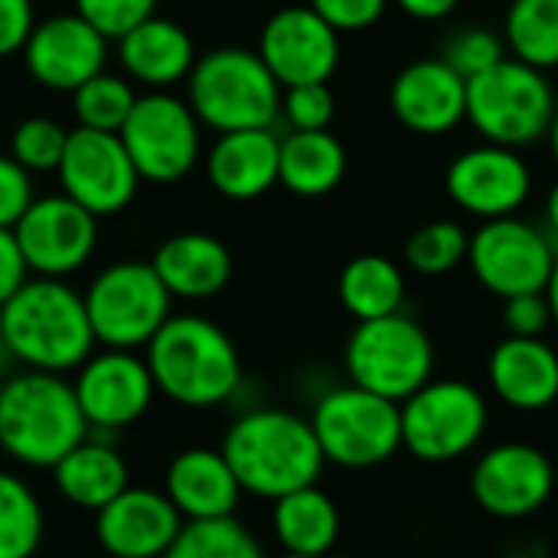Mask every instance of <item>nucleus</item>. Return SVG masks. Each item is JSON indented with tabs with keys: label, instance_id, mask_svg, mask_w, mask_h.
I'll return each instance as SVG.
<instances>
[{
	"label": "nucleus",
	"instance_id": "1",
	"mask_svg": "<svg viewBox=\"0 0 558 558\" xmlns=\"http://www.w3.org/2000/svg\"><path fill=\"white\" fill-rule=\"evenodd\" d=\"M242 487L262 500H281L301 487H314L327 468L311 418L288 409L242 412L219 448Z\"/></svg>",
	"mask_w": 558,
	"mask_h": 558
},
{
	"label": "nucleus",
	"instance_id": "2",
	"mask_svg": "<svg viewBox=\"0 0 558 558\" xmlns=\"http://www.w3.org/2000/svg\"><path fill=\"white\" fill-rule=\"evenodd\" d=\"M95 347L85 298L62 278H29L3 304V353L23 369L65 376Z\"/></svg>",
	"mask_w": 558,
	"mask_h": 558
},
{
	"label": "nucleus",
	"instance_id": "3",
	"mask_svg": "<svg viewBox=\"0 0 558 558\" xmlns=\"http://www.w3.org/2000/svg\"><path fill=\"white\" fill-rule=\"evenodd\" d=\"M154 386L183 409H216L242 386L232 337L199 314H173L144 347Z\"/></svg>",
	"mask_w": 558,
	"mask_h": 558
},
{
	"label": "nucleus",
	"instance_id": "4",
	"mask_svg": "<svg viewBox=\"0 0 558 558\" xmlns=\"http://www.w3.org/2000/svg\"><path fill=\"white\" fill-rule=\"evenodd\" d=\"M92 435L65 376L23 369L0 386V451L23 468H56Z\"/></svg>",
	"mask_w": 558,
	"mask_h": 558
},
{
	"label": "nucleus",
	"instance_id": "5",
	"mask_svg": "<svg viewBox=\"0 0 558 558\" xmlns=\"http://www.w3.org/2000/svg\"><path fill=\"white\" fill-rule=\"evenodd\" d=\"M281 85L255 49L219 46L196 59L186 101L203 128L216 134L271 128L281 118Z\"/></svg>",
	"mask_w": 558,
	"mask_h": 558
},
{
	"label": "nucleus",
	"instance_id": "6",
	"mask_svg": "<svg viewBox=\"0 0 558 558\" xmlns=\"http://www.w3.org/2000/svg\"><path fill=\"white\" fill-rule=\"evenodd\" d=\"M558 98L546 72L507 56L494 69L468 78V124L500 147L523 150L549 137Z\"/></svg>",
	"mask_w": 558,
	"mask_h": 558
},
{
	"label": "nucleus",
	"instance_id": "7",
	"mask_svg": "<svg viewBox=\"0 0 558 558\" xmlns=\"http://www.w3.org/2000/svg\"><path fill=\"white\" fill-rule=\"evenodd\" d=\"M343 366L353 386L402 405L435 379V343L428 330L402 311L356 324L343 347Z\"/></svg>",
	"mask_w": 558,
	"mask_h": 558
},
{
	"label": "nucleus",
	"instance_id": "8",
	"mask_svg": "<svg viewBox=\"0 0 558 558\" xmlns=\"http://www.w3.org/2000/svg\"><path fill=\"white\" fill-rule=\"evenodd\" d=\"M311 428L327 464L347 471L379 468L402 451V405L353 383L317 399Z\"/></svg>",
	"mask_w": 558,
	"mask_h": 558
},
{
	"label": "nucleus",
	"instance_id": "9",
	"mask_svg": "<svg viewBox=\"0 0 558 558\" xmlns=\"http://www.w3.org/2000/svg\"><path fill=\"white\" fill-rule=\"evenodd\" d=\"M85 311L105 350H144L173 317V298L150 262H114L85 288Z\"/></svg>",
	"mask_w": 558,
	"mask_h": 558
},
{
	"label": "nucleus",
	"instance_id": "10",
	"mask_svg": "<svg viewBox=\"0 0 558 558\" xmlns=\"http://www.w3.org/2000/svg\"><path fill=\"white\" fill-rule=\"evenodd\" d=\"M490 405L464 379H432L402 402V451L425 464L468 458L487 435Z\"/></svg>",
	"mask_w": 558,
	"mask_h": 558
},
{
	"label": "nucleus",
	"instance_id": "11",
	"mask_svg": "<svg viewBox=\"0 0 558 558\" xmlns=\"http://www.w3.org/2000/svg\"><path fill=\"white\" fill-rule=\"evenodd\" d=\"M203 124L190 101L170 92L137 95L124 128L118 131L134 170L147 183H180L203 154Z\"/></svg>",
	"mask_w": 558,
	"mask_h": 558
},
{
	"label": "nucleus",
	"instance_id": "12",
	"mask_svg": "<svg viewBox=\"0 0 558 558\" xmlns=\"http://www.w3.org/2000/svg\"><path fill=\"white\" fill-rule=\"evenodd\" d=\"M556 255V242L546 229L520 216H507L481 222L477 232H471L468 268L484 291L507 301L517 294L546 291Z\"/></svg>",
	"mask_w": 558,
	"mask_h": 558
},
{
	"label": "nucleus",
	"instance_id": "13",
	"mask_svg": "<svg viewBox=\"0 0 558 558\" xmlns=\"http://www.w3.org/2000/svg\"><path fill=\"white\" fill-rule=\"evenodd\" d=\"M445 190L454 206L481 222L520 216L533 196V170L513 147L477 144L461 150L445 173Z\"/></svg>",
	"mask_w": 558,
	"mask_h": 558
},
{
	"label": "nucleus",
	"instance_id": "14",
	"mask_svg": "<svg viewBox=\"0 0 558 558\" xmlns=\"http://www.w3.org/2000/svg\"><path fill=\"white\" fill-rule=\"evenodd\" d=\"M56 173L62 193L98 219L128 209L141 186L121 137L88 128L69 131V144Z\"/></svg>",
	"mask_w": 558,
	"mask_h": 558
},
{
	"label": "nucleus",
	"instance_id": "15",
	"mask_svg": "<svg viewBox=\"0 0 558 558\" xmlns=\"http://www.w3.org/2000/svg\"><path fill=\"white\" fill-rule=\"evenodd\" d=\"M20 252L33 278H69L98 245V216L82 209L65 193L39 196L13 226Z\"/></svg>",
	"mask_w": 558,
	"mask_h": 558
},
{
	"label": "nucleus",
	"instance_id": "16",
	"mask_svg": "<svg viewBox=\"0 0 558 558\" xmlns=\"http://www.w3.org/2000/svg\"><path fill=\"white\" fill-rule=\"evenodd\" d=\"M78 409L92 432H118L144 418L157 386L144 356L131 350L92 353L72 379Z\"/></svg>",
	"mask_w": 558,
	"mask_h": 558
},
{
	"label": "nucleus",
	"instance_id": "17",
	"mask_svg": "<svg viewBox=\"0 0 558 558\" xmlns=\"http://www.w3.org/2000/svg\"><path fill=\"white\" fill-rule=\"evenodd\" d=\"M255 52L281 88L330 82L340 65V33L324 23L307 3H294L275 10L265 20Z\"/></svg>",
	"mask_w": 558,
	"mask_h": 558
},
{
	"label": "nucleus",
	"instance_id": "18",
	"mask_svg": "<svg viewBox=\"0 0 558 558\" xmlns=\"http://www.w3.org/2000/svg\"><path fill=\"white\" fill-rule=\"evenodd\" d=\"M556 487L553 461L523 441L487 448L471 471L474 504L497 520H526L546 507Z\"/></svg>",
	"mask_w": 558,
	"mask_h": 558
},
{
	"label": "nucleus",
	"instance_id": "19",
	"mask_svg": "<svg viewBox=\"0 0 558 558\" xmlns=\"http://www.w3.org/2000/svg\"><path fill=\"white\" fill-rule=\"evenodd\" d=\"M26 72L33 82L52 92H75L108 62V39L85 23L75 10L56 13L36 23L33 36L23 46Z\"/></svg>",
	"mask_w": 558,
	"mask_h": 558
},
{
	"label": "nucleus",
	"instance_id": "20",
	"mask_svg": "<svg viewBox=\"0 0 558 558\" xmlns=\"http://www.w3.org/2000/svg\"><path fill=\"white\" fill-rule=\"evenodd\" d=\"M186 520L163 490L128 487L95 513V539L108 558H163Z\"/></svg>",
	"mask_w": 558,
	"mask_h": 558
},
{
	"label": "nucleus",
	"instance_id": "21",
	"mask_svg": "<svg viewBox=\"0 0 558 558\" xmlns=\"http://www.w3.org/2000/svg\"><path fill=\"white\" fill-rule=\"evenodd\" d=\"M389 108L402 128L422 137L451 134L468 121V78L445 59H418L399 69L389 88Z\"/></svg>",
	"mask_w": 558,
	"mask_h": 558
},
{
	"label": "nucleus",
	"instance_id": "22",
	"mask_svg": "<svg viewBox=\"0 0 558 558\" xmlns=\"http://www.w3.org/2000/svg\"><path fill=\"white\" fill-rule=\"evenodd\" d=\"M163 494L186 523L229 520L239 510L242 487L216 448H186L180 451L163 474Z\"/></svg>",
	"mask_w": 558,
	"mask_h": 558
},
{
	"label": "nucleus",
	"instance_id": "23",
	"mask_svg": "<svg viewBox=\"0 0 558 558\" xmlns=\"http://www.w3.org/2000/svg\"><path fill=\"white\" fill-rule=\"evenodd\" d=\"M487 379L507 409L543 412L558 402V350L543 337H504L487 360Z\"/></svg>",
	"mask_w": 558,
	"mask_h": 558
},
{
	"label": "nucleus",
	"instance_id": "24",
	"mask_svg": "<svg viewBox=\"0 0 558 558\" xmlns=\"http://www.w3.org/2000/svg\"><path fill=\"white\" fill-rule=\"evenodd\" d=\"M281 137L271 128L219 134L206 154V177L226 199H258L278 183Z\"/></svg>",
	"mask_w": 558,
	"mask_h": 558
},
{
	"label": "nucleus",
	"instance_id": "25",
	"mask_svg": "<svg viewBox=\"0 0 558 558\" xmlns=\"http://www.w3.org/2000/svg\"><path fill=\"white\" fill-rule=\"evenodd\" d=\"M170 298L209 301L232 278V252L209 232H180L160 242L150 258Z\"/></svg>",
	"mask_w": 558,
	"mask_h": 558
},
{
	"label": "nucleus",
	"instance_id": "26",
	"mask_svg": "<svg viewBox=\"0 0 558 558\" xmlns=\"http://www.w3.org/2000/svg\"><path fill=\"white\" fill-rule=\"evenodd\" d=\"M118 59L134 82L163 92L190 78L196 65V46L177 20L150 16L118 39Z\"/></svg>",
	"mask_w": 558,
	"mask_h": 558
},
{
	"label": "nucleus",
	"instance_id": "27",
	"mask_svg": "<svg viewBox=\"0 0 558 558\" xmlns=\"http://www.w3.org/2000/svg\"><path fill=\"white\" fill-rule=\"evenodd\" d=\"M56 490L78 510L98 513L105 510L114 497H121L131 487V471L121 451L105 441L88 435L82 445H75L56 468Z\"/></svg>",
	"mask_w": 558,
	"mask_h": 558
},
{
	"label": "nucleus",
	"instance_id": "28",
	"mask_svg": "<svg viewBox=\"0 0 558 558\" xmlns=\"http://www.w3.org/2000/svg\"><path fill=\"white\" fill-rule=\"evenodd\" d=\"M347 147L330 131H288L281 137L278 183L304 199L333 193L347 177Z\"/></svg>",
	"mask_w": 558,
	"mask_h": 558
},
{
	"label": "nucleus",
	"instance_id": "29",
	"mask_svg": "<svg viewBox=\"0 0 558 558\" xmlns=\"http://www.w3.org/2000/svg\"><path fill=\"white\" fill-rule=\"evenodd\" d=\"M271 533L281 553L330 556L340 539V510L317 484L271 504Z\"/></svg>",
	"mask_w": 558,
	"mask_h": 558
},
{
	"label": "nucleus",
	"instance_id": "30",
	"mask_svg": "<svg viewBox=\"0 0 558 558\" xmlns=\"http://www.w3.org/2000/svg\"><path fill=\"white\" fill-rule=\"evenodd\" d=\"M405 291V271L386 255H356L343 265L337 281V298L356 324L402 314Z\"/></svg>",
	"mask_w": 558,
	"mask_h": 558
},
{
	"label": "nucleus",
	"instance_id": "31",
	"mask_svg": "<svg viewBox=\"0 0 558 558\" xmlns=\"http://www.w3.org/2000/svg\"><path fill=\"white\" fill-rule=\"evenodd\" d=\"M507 52L539 72L558 69V0H513L504 16Z\"/></svg>",
	"mask_w": 558,
	"mask_h": 558
},
{
	"label": "nucleus",
	"instance_id": "32",
	"mask_svg": "<svg viewBox=\"0 0 558 558\" xmlns=\"http://www.w3.org/2000/svg\"><path fill=\"white\" fill-rule=\"evenodd\" d=\"M46 517L29 484L0 471V558H33L43 543Z\"/></svg>",
	"mask_w": 558,
	"mask_h": 558
},
{
	"label": "nucleus",
	"instance_id": "33",
	"mask_svg": "<svg viewBox=\"0 0 558 558\" xmlns=\"http://www.w3.org/2000/svg\"><path fill=\"white\" fill-rule=\"evenodd\" d=\"M471 232L454 219H435L418 226L405 242V265L425 278H445L468 265Z\"/></svg>",
	"mask_w": 558,
	"mask_h": 558
},
{
	"label": "nucleus",
	"instance_id": "34",
	"mask_svg": "<svg viewBox=\"0 0 558 558\" xmlns=\"http://www.w3.org/2000/svg\"><path fill=\"white\" fill-rule=\"evenodd\" d=\"M163 558H268L255 533L229 520H206V523H186L177 536V543L167 549Z\"/></svg>",
	"mask_w": 558,
	"mask_h": 558
},
{
	"label": "nucleus",
	"instance_id": "35",
	"mask_svg": "<svg viewBox=\"0 0 558 558\" xmlns=\"http://www.w3.org/2000/svg\"><path fill=\"white\" fill-rule=\"evenodd\" d=\"M134 101H137L134 85L124 75H111V72H98L95 78H88L72 92V111L78 128L105 131V134H118L124 128Z\"/></svg>",
	"mask_w": 558,
	"mask_h": 558
},
{
	"label": "nucleus",
	"instance_id": "36",
	"mask_svg": "<svg viewBox=\"0 0 558 558\" xmlns=\"http://www.w3.org/2000/svg\"><path fill=\"white\" fill-rule=\"evenodd\" d=\"M65 144H69V131L59 121L33 114V118H23L13 128L10 157L29 173H46V170H59Z\"/></svg>",
	"mask_w": 558,
	"mask_h": 558
},
{
	"label": "nucleus",
	"instance_id": "37",
	"mask_svg": "<svg viewBox=\"0 0 558 558\" xmlns=\"http://www.w3.org/2000/svg\"><path fill=\"white\" fill-rule=\"evenodd\" d=\"M510 52H507V43L504 36H497L494 29L487 26H468V29H458L448 46H445V62L461 75V78H474L487 69H494L497 62H504Z\"/></svg>",
	"mask_w": 558,
	"mask_h": 558
},
{
	"label": "nucleus",
	"instance_id": "38",
	"mask_svg": "<svg viewBox=\"0 0 558 558\" xmlns=\"http://www.w3.org/2000/svg\"><path fill=\"white\" fill-rule=\"evenodd\" d=\"M337 114V98L327 82L294 85L281 92V118L291 131H327Z\"/></svg>",
	"mask_w": 558,
	"mask_h": 558
},
{
	"label": "nucleus",
	"instance_id": "39",
	"mask_svg": "<svg viewBox=\"0 0 558 558\" xmlns=\"http://www.w3.org/2000/svg\"><path fill=\"white\" fill-rule=\"evenodd\" d=\"M75 13L105 39H121L144 20L157 16V0H75Z\"/></svg>",
	"mask_w": 558,
	"mask_h": 558
},
{
	"label": "nucleus",
	"instance_id": "40",
	"mask_svg": "<svg viewBox=\"0 0 558 558\" xmlns=\"http://www.w3.org/2000/svg\"><path fill=\"white\" fill-rule=\"evenodd\" d=\"M392 0H307V7L324 20L330 23L340 36L343 33H363V29H373L386 10H389Z\"/></svg>",
	"mask_w": 558,
	"mask_h": 558
},
{
	"label": "nucleus",
	"instance_id": "41",
	"mask_svg": "<svg viewBox=\"0 0 558 558\" xmlns=\"http://www.w3.org/2000/svg\"><path fill=\"white\" fill-rule=\"evenodd\" d=\"M500 320H504L507 337H526V340H539L556 324L546 291L507 298L504 311H500Z\"/></svg>",
	"mask_w": 558,
	"mask_h": 558
},
{
	"label": "nucleus",
	"instance_id": "42",
	"mask_svg": "<svg viewBox=\"0 0 558 558\" xmlns=\"http://www.w3.org/2000/svg\"><path fill=\"white\" fill-rule=\"evenodd\" d=\"M33 180L10 154H0V229H13L33 206Z\"/></svg>",
	"mask_w": 558,
	"mask_h": 558
},
{
	"label": "nucleus",
	"instance_id": "43",
	"mask_svg": "<svg viewBox=\"0 0 558 558\" xmlns=\"http://www.w3.org/2000/svg\"><path fill=\"white\" fill-rule=\"evenodd\" d=\"M36 23L33 0H0V59L23 52Z\"/></svg>",
	"mask_w": 558,
	"mask_h": 558
},
{
	"label": "nucleus",
	"instance_id": "44",
	"mask_svg": "<svg viewBox=\"0 0 558 558\" xmlns=\"http://www.w3.org/2000/svg\"><path fill=\"white\" fill-rule=\"evenodd\" d=\"M29 281L26 258L20 252V242L13 229H0V307Z\"/></svg>",
	"mask_w": 558,
	"mask_h": 558
},
{
	"label": "nucleus",
	"instance_id": "45",
	"mask_svg": "<svg viewBox=\"0 0 558 558\" xmlns=\"http://www.w3.org/2000/svg\"><path fill=\"white\" fill-rule=\"evenodd\" d=\"M405 16L412 20H422V23H438V20H448L461 0H392Z\"/></svg>",
	"mask_w": 558,
	"mask_h": 558
},
{
	"label": "nucleus",
	"instance_id": "46",
	"mask_svg": "<svg viewBox=\"0 0 558 558\" xmlns=\"http://www.w3.org/2000/svg\"><path fill=\"white\" fill-rule=\"evenodd\" d=\"M543 213H546V232H549V239L558 242V180L549 186V193H546Z\"/></svg>",
	"mask_w": 558,
	"mask_h": 558
},
{
	"label": "nucleus",
	"instance_id": "47",
	"mask_svg": "<svg viewBox=\"0 0 558 558\" xmlns=\"http://www.w3.org/2000/svg\"><path fill=\"white\" fill-rule=\"evenodd\" d=\"M546 298H549V307H553V320L558 324V255L556 265H553V275H549V284H546Z\"/></svg>",
	"mask_w": 558,
	"mask_h": 558
},
{
	"label": "nucleus",
	"instance_id": "48",
	"mask_svg": "<svg viewBox=\"0 0 558 558\" xmlns=\"http://www.w3.org/2000/svg\"><path fill=\"white\" fill-rule=\"evenodd\" d=\"M549 147H553V157H556V163H558V111H556V121H553V128H549Z\"/></svg>",
	"mask_w": 558,
	"mask_h": 558
},
{
	"label": "nucleus",
	"instance_id": "49",
	"mask_svg": "<svg viewBox=\"0 0 558 558\" xmlns=\"http://www.w3.org/2000/svg\"><path fill=\"white\" fill-rule=\"evenodd\" d=\"M278 558H330V556H298V553H281Z\"/></svg>",
	"mask_w": 558,
	"mask_h": 558
},
{
	"label": "nucleus",
	"instance_id": "50",
	"mask_svg": "<svg viewBox=\"0 0 558 558\" xmlns=\"http://www.w3.org/2000/svg\"><path fill=\"white\" fill-rule=\"evenodd\" d=\"M0 350H3V307H0Z\"/></svg>",
	"mask_w": 558,
	"mask_h": 558
}]
</instances>
